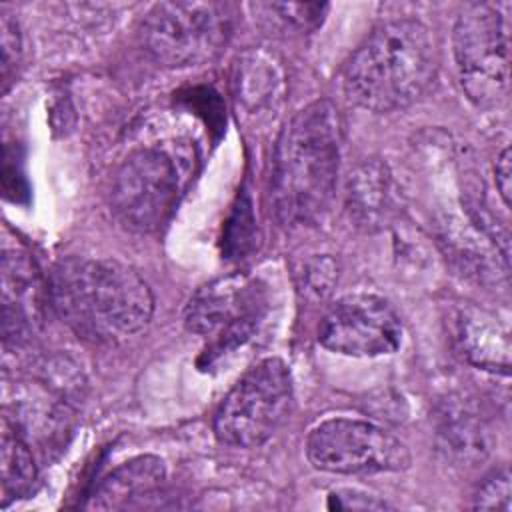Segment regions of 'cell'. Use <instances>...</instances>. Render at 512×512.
<instances>
[{"label":"cell","instance_id":"14","mask_svg":"<svg viewBox=\"0 0 512 512\" xmlns=\"http://www.w3.org/2000/svg\"><path fill=\"white\" fill-rule=\"evenodd\" d=\"M456 342L462 356L476 368L508 374L510 338L508 330L486 310L474 306L456 314Z\"/></svg>","mask_w":512,"mask_h":512},{"label":"cell","instance_id":"4","mask_svg":"<svg viewBox=\"0 0 512 512\" xmlns=\"http://www.w3.org/2000/svg\"><path fill=\"white\" fill-rule=\"evenodd\" d=\"M294 400L284 360L264 358L230 388L214 416L216 438L232 448H256L286 422Z\"/></svg>","mask_w":512,"mask_h":512},{"label":"cell","instance_id":"17","mask_svg":"<svg viewBox=\"0 0 512 512\" xmlns=\"http://www.w3.org/2000/svg\"><path fill=\"white\" fill-rule=\"evenodd\" d=\"M0 470H2V494L4 506L10 498H20L30 492L36 482V462L32 448L16 424L4 420L2 428V450H0Z\"/></svg>","mask_w":512,"mask_h":512},{"label":"cell","instance_id":"5","mask_svg":"<svg viewBox=\"0 0 512 512\" xmlns=\"http://www.w3.org/2000/svg\"><path fill=\"white\" fill-rule=\"evenodd\" d=\"M510 24L500 6L466 4L452 32L460 86L478 108L498 106L508 92Z\"/></svg>","mask_w":512,"mask_h":512},{"label":"cell","instance_id":"16","mask_svg":"<svg viewBox=\"0 0 512 512\" xmlns=\"http://www.w3.org/2000/svg\"><path fill=\"white\" fill-rule=\"evenodd\" d=\"M238 100L250 112H260L274 104L278 90L282 88L280 68L268 54L248 52L236 68Z\"/></svg>","mask_w":512,"mask_h":512},{"label":"cell","instance_id":"8","mask_svg":"<svg viewBox=\"0 0 512 512\" xmlns=\"http://www.w3.org/2000/svg\"><path fill=\"white\" fill-rule=\"evenodd\" d=\"M308 462L330 474H382L410 466L408 446L382 426L360 418H328L306 436Z\"/></svg>","mask_w":512,"mask_h":512},{"label":"cell","instance_id":"3","mask_svg":"<svg viewBox=\"0 0 512 512\" xmlns=\"http://www.w3.org/2000/svg\"><path fill=\"white\" fill-rule=\"evenodd\" d=\"M438 48L416 18L388 20L372 30L344 66L346 98L370 112H394L416 102L434 82Z\"/></svg>","mask_w":512,"mask_h":512},{"label":"cell","instance_id":"9","mask_svg":"<svg viewBox=\"0 0 512 512\" xmlns=\"http://www.w3.org/2000/svg\"><path fill=\"white\" fill-rule=\"evenodd\" d=\"M178 190L180 176L174 158L158 146L136 148L112 176V216L124 230L154 232L172 212Z\"/></svg>","mask_w":512,"mask_h":512},{"label":"cell","instance_id":"10","mask_svg":"<svg viewBox=\"0 0 512 512\" xmlns=\"http://www.w3.org/2000/svg\"><path fill=\"white\" fill-rule=\"evenodd\" d=\"M318 342L336 354L374 358L394 354L402 344V322L376 294L338 298L318 326Z\"/></svg>","mask_w":512,"mask_h":512},{"label":"cell","instance_id":"22","mask_svg":"<svg viewBox=\"0 0 512 512\" xmlns=\"http://www.w3.org/2000/svg\"><path fill=\"white\" fill-rule=\"evenodd\" d=\"M0 30H2L0 32V46H2L0 76H2V92H6L22 58V40H20L18 24L8 14H2Z\"/></svg>","mask_w":512,"mask_h":512},{"label":"cell","instance_id":"11","mask_svg":"<svg viewBox=\"0 0 512 512\" xmlns=\"http://www.w3.org/2000/svg\"><path fill=\"white\" fill-rule=\"evenodd\" d=\"M166 482V464L154 454L130 458L108 472L88 496V510L144 508Z\"/></svg>","mask_w":512,"mask_h":512},{"label":"cell","instance_id":"2","mask_svg":"<svg viewBox=\"0 0 512 512\" xmlns=\"http://www.w3.org/2000/svg\"><path fill=\"white\" fill-rule=\"evenodd\" d=\"M340 150L342 118L330 100L306 104L284 124L272 168V206L284 226L314 224L328 210Z\"/></svg>","mask_w":512,"mask_h":512},{"label":"cell","instance_id":"20","mask_svg":"<svg viewBox=\"0 0 512 512\" xmlns=\"http://www.w3.org/2000/svg\"><path fill=\"white\" fill-rule=\"evenodd\" d=\"M252 232H254V218H252V206L248 198H240V202L234 206V212L226 224V236H224V250L230 256H242L252 246Z\"/></svg>","mask_w":512,"mask_h":512},{"label":"cell","instance_id":"6","mask_svg":"<svg viewBox=\"0 0 512 512\" xmlns=\"http://www.w3.org/2000/svg\"><path fill=\"white\" fill-rule=\"evenodd\" d=\"M232 18L216 2H160L140 26L148 56L166 68L198 66L214 60L226 46Z\"/></svg>","mask_w":512,"mask_h":512},{"label":"cell","instance_id":"7","mask_svg":"<svg viewBox=\"0 0 512 512\" xmlns=\"http://www.w3.org/2000/svg\"><path fill=\"white\" fill-rule=\"evenodd\" d=\"M264 312V288L254 278L234 272L202 284L190 296L184 326L192 334L210 338L204 356L212 362L250 340Z\"/></svg>","mask_w":512,"mask_h":512},{"label":"cell","instance_id":"18","mask_svg":"<svg viewBox=\"0 0 512 512\" xmlns=\"http://www.w3.org/2000/svg\"><path fill=\"white\" fill-rule=\"evenodd\" d=\"M260 16H274V20L284 30H296V32H312L316 30L324 14L328 12V4H296V2H272V4H258L254 6Z\"/></svg>","mask_w":512,"mask_h":512},{"label":"cell","instance_id":"24","mask_svg":"<svg viewBox=\"0 0 512 512\" xmlns=\"http://www.w3.org/2000/svg\"><path fill=\"white\" fill-rule=\"evenodd\" d=\"M510 176H512V168H510V148H504L496 160L494 166V178H496V188L500 192V198L506 206H510Z\"/></svg>","mask_w":512,"mask_h":512},{"label":"cell","instance_id":"23","mask_svg":"<svg viewBox=\"0 0 512 512\" xmlns=\"http://www.w3.org/2000/svg\"><path fill=\"white\" fill-rule=\"evenodd\" d=\"M330 510H386L390 504L380 496H374L356 488H338L328 494Z\"/></svg>","mask_w":512,"mask_h":512},{"label":"cell","instance_id":"15","mask_svg":"<svg viewBox=\"0 0 512 512\" xmlns=\"http://www.w3.org/2000/svg\"><path fill=\"white\" fill-rule=\"evenodd\" d=\"M346 202L350 218L364 230L384 224L392 206V174L380 158L360 162L348 176Z\"/></svg>","mask_w":512,"mask_h":512},{"label":"cell","instance_id":"12","mask_svg":"<svg viewBox=\"0 0 512 512\" xmlns=\"http://www.w3.org/2000/svg\"><path fill=\"white\" fill-rule=\"evenodd\" d=\"M42 282L34 260L20 250H6L2 256V314L6 342H20L30 336L40 320Z\"/></svg>","mask_w":512,"mask_h":512},{"label":"cell","instance_id":"19","mask_svg":"<svg viewBox=\"0 0 512 512\" xmlns=\"http://www.w3.org/2000/svg\"><path fill=\"white\" fill-rule=\"evenodd\" d=\"M338 282V264L330 256L308 258L298 272V288L308 300H324Z\"/></svg>","mask_w":512,"mask_h":512},{"label":"cell","instance_id":"1","mask_svg":"<svg viewBox=\"0 0 512 512\" xmlns=\"http://www.w3.org/2000/svg\"><path fill=\"white\" fill-rule=\"evenodd\" d=\"M50 296L74 334L94 344H118L138 334L154 314L148 282L112 258H68L56 264Z\"/></svg>","mask_w":512,"mask_h":512},{"label":"cell","instance_id":"21","mask_svg":"<svg viewBox=\"0 0 512 512\" xmlns=\"http://www.w3.org/2000/svg\"><path fill=\"white\" fill-rule=\"evenodd\" d=\"M510 472L508 468L494 470L488 474L474 492V508L480 510H510Z\"/></svg>","mask_w":512,"mask_h":512},{"label":"cell","instance_id":"13","mask_svg":"<svg viewBox=\"0 0 512 512\" xmlns=\"http://www.w3.org/2000/svg\"><path fill=\"white\" fill-rule=\"evenodd\" d=\"M438 446L454 464L476 466L492 450V432L472 402L454 398L438 414Z\"/></svg>","mask_w":512,"mask_h":512}]
</instances>
